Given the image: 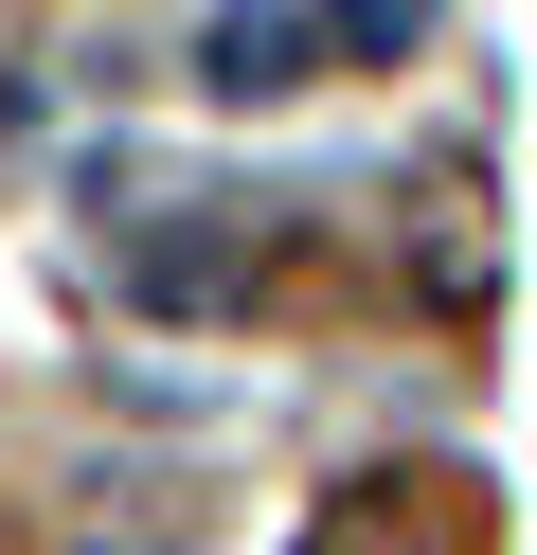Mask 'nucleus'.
<instances>
[{
    "label": "nucleus",
    "instance_id": "1",
    "mask_svg": "<svg viewBox=\"0 0 537 555\" xmlns=\"http://www.w3.org/2000/svg\"><path fill=\"white\" fill-rule=\"evenodd\" d=\"M197 73H215V90H286V73H305V18H269V0H233V18L197 37Z\"/></svg>",
    "mask_w": 537,
    "mask_h": 555
},
{
    "label": "nucleus",
    "instance_id": "2",
    "mask_svg": "<svg viewBox=\"0 0 537 555\" xmlns=\"http://www.w3.org/2000/svg\"><path fill=\"white\" fill-rule=\"evenodd\" d=\"M322 37H341V54H412V37H430V0H341Z\"/></svg>",
    "mask_w": 537,
    "mask_h": 555
}]
</instances>
